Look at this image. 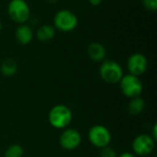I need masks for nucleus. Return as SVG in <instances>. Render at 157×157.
<instances>
[{
	"instance_id": "nucleus-1",
	"label": "nucleus",
	"mask_w": 157,
	"mask_h": 157,
	"mask_svg": "<svg viewBox=\"0 0 157 157\" xmlns=\"http://www.w3.org/2000/svg\"><path fill=\"white\" fill-rule=\"evenodd\" d=\"M73 120V112L71 109L63 104L53 106L48 114V121L50 125L57 130H63L68 128Z\"/></svg>"
},
{
	"instance_id": "nucleus-19",
	"label": "nucleus",
	"mask_w": 157,
	"mask_h": 157,
	"mask_svg": "<svg viewBox=\"0 0 157 157\" xmlns=\"http://www.w3.org/2000/svg\"><path fill=\"white\" fill-rule=\"evenodd\" d=\"M117 157H136V155L134 154L131 153V152H124V153H122L121 155H118Z\"/></svg>"
},
{
	"instance_id": "nucleus-15",
	"label": "nucleus",
	"mask_w": 157,
	"mask_h": 157,
	"mask_svg": "<svg viewBox=\"0 0 157 157\" xmlns=\"http://www.w3.org/2000/svg\"><path fill=\"white\" fill-rule=\"evenodd\" d=\"M24 148L17 144L9 145L5 151V157H23Z\"/></svg>"
},
{
	"instance_id": "nucleus-13",
	"label": "nucleus",
	"mask_w": 157,
	"mask_h": 157,
	"mask_svg": "<svg viewBox=\"0 0 157 157\" xmlns=\"http://www.w3.org/2000/svg\"><path fill=\"white\" fill-rule=\"evenodd\" d=\"M18 70L17 63L13 58H6L0 63V73L6 77L14 76Z\"/></svg>"
},
{
	"instance_id": "nucleus-10",
	"label": "nucleus",
	"mask_w": 157,
	"mask_h": 157,
	"mask_svg": "<svg viewBox=\"0 0 157 157\" xmlns=\"http://www.w3.org/2000/svg\"><path fill=\"white\" fill-rule=\"evenodd\" d=\"M35 38V32L33 28L29 24H20L17 27L15 30V39L18 44L26 46L31 43Z\"/></svg>"
},
{
	"instance_id": "nucleus-9",
	"label": "nucleus",
	"mask_w": 157,
	"mask_h": 157,
	"mask_svg": "<svg viewBox=\"0 0 157 157\" xmlns=\"http://www.w3.org/2000/svg\"><path fill=\"white\" fill-rule=\"evenodd\" d=\"M82 142L81 133L73 128L63 129L60 137L59 144L60 146L66 151H74L79 147Z\"/></svg>"
},
{
	"instance_id": "nucleus-20",
	"label": "nucleus",
	"mask_w": 157,
	"mask_h": 157,
	"mask_svg": "<svg viewBox=\"0 0 157 157\" xmlns=\"http://www.w3.org/2000/svg\"><path fill=\"white\" fill-rule=\"evenodd\" d=\"M156 130H157V125L156 124H155L154 125V127H153V132H152V134H150L155 141L157 140V132H156Z\"/></svg>"
},
{
	"instance_id": "nucleus-6",
	"label": "nucleus",
	"mask_w": 157,
	"mask_h": 157,
	"mask_svg": "<svg viewBox=\"0 0 157 157\" xmlns=\"http://www.w3.org/2000/svg\"><path fill=\"white\" fill-rule=\"evenodd\" d=\"M87 138L93 146L98 149H102L110 144L112 135L110 131L106 126L97 124L89 129L87 132Z\"/></svg>"
},
{
	"instance_id": "nucleus-18",
	"label": "nucleus",
	"mask_w": 157,
	"mask_h": 157,
	"mask_svg": "<svg viewBox=\"0 0 157 157\" xmlns=\"http://www.w3.org/2000/svg\"><path fill=\"white\" fill-rule=\"evenodd\" d=\"M103 0H88L89 4L93 6H98L99 5H101Z\"/></svg>"
},
{
	"instance_id": "nucleus-3",
	"label": "nucleus",
	"mask_w": 157,
	"mask_h": 157,
	"mask_svg": "<svg viewBox=\"0 0 157 157\" xmlns=\"http://www.w3.org/2000/svg\"><path fill=\"white\" fill-rule=\"evenodd\" d=\"M52 26L56 31L69 33L74 31L78 26V17L75 12L69 9L57 11L52 19Z\"/></svg>"
},
{
	"instance_id": "nucleus-5",
	"label": "nucleus",
	"mask_w": 157,
	"mask_h": 157,
	"mask_svg": "<svg viewBox=\"0 0 157 157\" xmlns=\"http://www.w3.org/2000/svg\"><path fill=\"white\" fill-rule=\"evenodd\" d=\"M121 93L128 98H133L140 97L143 93L144 85L139 76L127 74L122 76L119 82Z\"/></svg>"
},
{
	"instance_id": "nucleus-17",
	"label": "nucleus",
	"mask_w": 157,
	"mask_h": 157,
	"mask_svg": "<svg viewBox=\"0 0 157 157\" xmlns=\"http://www.w3.org/2000/svg\"><path fill=\"white\" fill-rule=\"evenodd\" d=\"M143 6L145 9L151 12H155L157 10V0H142Z\"/></svg>"
},
{
	"instance_id": "nucleus-22",
	"label": "nucleus",
	"mask_w": 157,
	"mask_h": 157,
	"mask_svg": "<svg viewBox=\"0 0 157 157\" xmlns=\"http://www.w3.org/2000/svg\"><path fill=\"white\" fill-rule=\"evenodd\" d=\"M2 29H3V25H2V21L0 19V32L2 31Z\"/></svg>"
},
{
	"instance_id": "nucleus-12",
	"label": "nucleus",
	"mask_w": 157,
	"mask_h": 157,
	"mask_svg": "<svg viewBox=\"0 0 157 157\" xmlns=\"http://www.w3.org/2000/svg\"><path fill=\"white\" fill-rule=\"evenodd\" d=\"M56 35V29L51 24H42L38 27L35 31V37L41 42H48L54 39Z\"/></svg>"
},
{
	"instance_id": "nucleus-2",
	"label": "nucleus",
	"mask_w": 157,
	"mask_h": 157,
	"mask_svg": "<svg viewBox=\"0 0 157 157\" xmlns=\"http://www.w3.org/2000/svg\"><path fill=\"white\" fill-rule=\"evenodd\" d=\"M6 13L10 20L17 25L28 23L31 17V9L26 0H9Z\"/></svg>"
},
{
	"instance_id": "nucleus-7",
	"label": "nucleus",
	"mask_w": 157,
	"mask_h": 157,
	"mask_svg": "<svg viewBox=\"0 0 157 157\" xmlns=\"http://www.w3.org/2000/svg\"><path fill=\"white\" fill-rule=\"evenodd\" d=\"M155 140L146 133L137 135L132 144V154L138 156H147L153 153L155 147Z\"/></svg>"
},
{
	"instance_id": "nucleus-21",
	"label": "nucleus",
	"mask_w": 157,
	"mask_h": 157,
	"mask_svg": "<svg viewBox=\"0 0 157 157\" xmlns=\"http://www.w3.org/2000/svg\"><path fill=\"white\" fill-rule=\"evenodd\" d=\"M60 0H46V2L50 5H55L59 2Z\"/></svg>"
},
{
	"instance_id": "nucleus-16",
	"label": "nucleus",
	"mask_w": 157,
	"mask_h": 157,
	"mask_svg": "<svg viewBox=\"0 0 157 157\" xmlns=\"http://www.w3.org/2000/svg\"><path fill=\"white\" fill-rule=\"evenodd\" d=\"M118 155L114 148L111 146H106L100 149V157H117Z\"/></svg>"
},
{
	"instance_id": "nucleus-4",
	"label": "nucleus",
	"mask_w": 157,
	"mask_h": 157,
	"mask_svg": "<svg viewBox=\"0 0 157 157\" xmlns=\"http://www.w3.org/2000/svg\"><path fill=\"white\" fill-rule=\"evenodd\" d=\"M98 72L101 79L109 85L119 84L124 75L121 65L118 62L109 59H105L101 63Z\"/></svg>"
},
{
	"instance_id": "nucleus-8",
	"label": "nucleus",
	"mask_w": 157,
	"mask_h": 157,
	"mask_svg": "<svg viewBox=\"0 0 157 157\" xmlns=\"http://www.w3.org/2000/svg\"><path fill=\"white\" fill-rule=\"evenodd\" d=\"M128 74L141 76L145 74L148 68V59L142 52H134L131 54L126 62Z\"/></svg>"
},
{
	"instance_id": "nucleus-14",
	"label": "nucleus",
	"mask_w": 157,
	"mask_h": 157,
	"mask_svg": "<svg viewBox=\"0 0 157 157\" xmlns=\"http://www.w3.org/2000/svg\"><path fill=\"white\" fill-rule=\"evenodd\" d=\"M144 108H145L144 100L141 97H137V98H131L127 107V110L130 115L138 116L144 111Z\"/></svg>"
},
{
	"instance_id": "nucleus-11",
	"label": "nucleus",
	"mask_w": 157,
	"mask_h": 157,
	"mask_svg": "<svg viewBox=\"0 0 157 157\" xmlns=\"http://www.w3.org/2000/svg\"><path fill=\"white\" fill-rule=\"evenodd\" d=\"M87 56L90 60L96 63H102L107 56L106 47L98 41H93L87 46Z\"/></svg>"
}]
</instances>
